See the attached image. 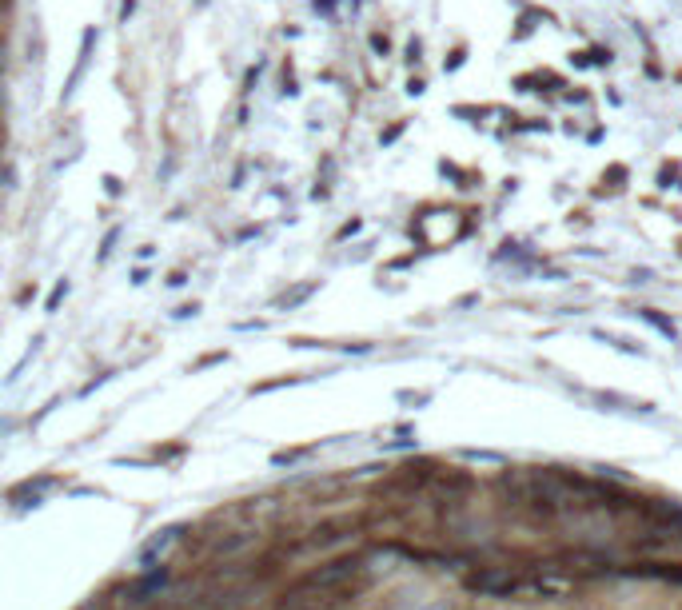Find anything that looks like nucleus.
Masks as SVG:
<instances>
[{"label": "nucleus", "instance_id": "nucleus-1", "mask_svg": "<svg viewBox=\"0 0 682 610\" xmlns=\"http://www.w3.org/2000/svg\"><path fill=\"white\" fill-rule=\"evenodd\" d=\"M359 567H363V563H359L355 555H347V559H332L328 567L312 571L300 587H292V595H288V599H292V603H304V599H308V595H316V591H336V587L351 583V579L359 575Z\"/></svg>", "mask_w": 682, "mask_h": 610}, {"label": "nucleus", "instance_id": "nucleus-2", "mask_svg": "<svg viewBox=\"0 0 682 610\" xmlns=\"http://www.w3.org/2000/svg\"><path fill=\"white\" fill-rule=\"evenodd\" d=\"M467 591H475V595H491V599H511V595H519V591H523V579H515V575H507V571L487 567V571H479V575H471V579H467Z\"/></svg>", "mask_w": 682, "mask_h": 610}, {"label": "nucleus", "instance_id": "nucleus-3", "mask_svg": "<svg viewBox=\"0 0 682 610\" xmlns=\"http://www.w3.org/2000/svg\"><path fill=\"white\" fill-rule=\"evenodd\" d=\"M527 595H543V599H559L567 595V579L563 575H539V579H523Z\"/></svg>", "mask_w": 682, "mask_h": 610}, {"label": "nucleus", "instance_id": "nucleus-4", "mask_svg": "<svg viewBox=\"0 0 682 610\" xmlns=\"http://www.w3.org/2000/svg\"><path fill=\"white\" fill-rule=\"evenodd\" d=\"M176 539H180V527H168V531H160L156 539H148V543L140 547V567H152V559H156V555H164Z\"/></svg>", "mask_w": 682, "mask_h": 610}, {"label": "nucleus", "instance_id": "nucleus-5", "mask_svg": "<svg viewBox=\"0 0 682 610\" xmlns=\"http://www.w3.org/2000/svg\"><path fill=\"white\" fill-rule=\"evenodd\" d=\"M164 583H168V571L160 567V571H152L148 579H140V583H136V587L128 591V603H132V607H140V603H148V599H152V595H156V591H160Z\"/></svg>", "mask_w": 682, "mask_h": 610}, {"label": "nucleus", "instance_id": "nucleus-6", "mask_svg": "<svg viewBox=\"0 0 682 610\" xmlns=\"http://www.w3.org/2000/svg\"><path fill=\"white\" fill-rule=\"evenodd\" d=\"M248 603V591L244 587H228V591H216V595H204V610H236Z\"/></svg>", "mask_w": 682, "mask_h": 610}, {"label": "nucleus", "instance_id": "nucleus-7", "mask_svg": "<svg viewBox=\"0 0 682 610\" xmlns=\"http://www.w3.org/2000/svg\"><path fill=\"white\" fill-rule=\"evenodd\" d=\"M92 32H84V44H80V60H76V68H72V76H68V88H64V96H72V88L80 84V76H84V68H88V56H92Z\"/></svg>", "mask_w": 682, "mask_h": 610}, {"label": "nucleus", "instance_id": "nucleus-8", "mask_svg": "<svg viewBox=\"0 0 682 610\" xmlns=\"http://www.w3.org/2000/svg\"><path fill=\"white\" fill-rule=\"evenodd\" d=\"M312 292H316V284H296L292 292H284V296L276 300V307H280V311H292V307H300V304H304V300H308Z\"/></svg>", "mask_w": 682, "mask_h": 610}, {"label": "nucleus", "instance_id": "nucleus-9", "mask_svg": "<svg viewBox=\"0 0 682 610\" xmlns=\"http://www.w3.org/2000/svg\"><path fill=\"white\" fill-rule=\"evenodd\" d=\"M64 296H68V280H60V284L52 288V296H48V311H56V307H60V300H64Z\"/></svg>", "mask_w": 682, "mask_h": 610}, {"label": "nucleus", "instance_id": "nucleus-10", "mask_svg": "<svg viewBox=\"0 0 682 610\" xmlns=\"http://www.w3.org/2000/svg\"><path fill=\"white\" fill-rule=\"evenodd\" d=\"M116 240H120V232L112 228V232L104 236V248H100V260H108V256H112V248H116Z\"/></svg>", "mask_w": 682, "mask_h": 610}, {"label": "nucleus", "instance_id": "nucleus-11", "mask_svg": "<svg viewBox=\"0 0 682 610\" xmlns=\"http://www.w3.org/2000/svg\"><path fill=\"white\" fill-rule=\"evenodd\" d=\"M419 610H455V607H451V603H447V599H431V603H427V607H419Z\"/></svg>", "mask_w": 682, "mask_h": 610}, {"label": "nucleus", "instance_id": "nucleus-12", "mask_svg": "<svg viewBox=\"0 0 682 610\" xmlns=\"http://www.w3.org/2000/svg\"><path fill=\"white\" fill-rule=\"evenodd\" d=\"M0 72H4V52H0Z\"/></svg>", "mask_w": 682, "mask_h": 610}, {"label": "nucleus", "instance_id": "nucleus-13", "mask_svg": "<svg viewBox=\"0 0 682 610\" xmlns=\"http://www.w3.org/2000/svg\"><path fill=\"white\" fill-rule=\"evenodd\" d=\"M4 4H8V0H0V8H4Z\"/></svg>", "mask_w": 682, "mask_h": 610}, {"label": "nucleus", "instance_id": "nucleus-14", "mask_svg": "<svg viewBox=\"0 0 682 610\" xmlns=\"http://www.w3.org/2000/svg\"><path fill=\"white\" fill-rule=\"evenodd\" d=\"M316 610H320V607H316Z\"/></svg>", "mask_w": 682, "mask_h": 610}]
</instances>
